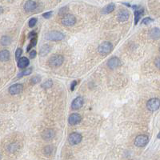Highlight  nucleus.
<instances>
[{
  "label": "nucleus",
  "mask_w": 160,
  "mask_h": 160,
  "mask_svg": "<svg viewBox=\"0 0 160 160\" xmlns=\"http://www.w3.org/2000/svg\"><path fill=\"white\" fill-rule=\"evenodd\" d=\"M64 62V57L61 54H54L48 60V65L51 68H57L60 67Z\"/></svg>",
  "instance_id": "1"
},
{
  "label": "nucleus",
  "mask_w": 160,
  "mask_h": 160,
  "mask_svg": "<svg viewBox=\"0 0 160 160\" xmlns=\"http://www.w3.org/2000/svg\"><path fill=\"white\" fill-rule=\"evenodd\" d=\"M65 38L64 34L58 30H51L45 35V39L50 41H60Z\"/></svg>",
  "instance_id": "2"
},
{
  "label": "nucleus",
  "mask_w": 160,
  "mask_h": 160,
  "mask_svg": "<svg viewBox=\"0 0 160 160\" xmlns=\"http://www.w3.org/2000/svg\"><path fill=\"white\" fill-rule=\"evenodd\" d=\"M113 46L112 44L110 43V42H103L99 46V48H98V51L99 53L101 55H106L108 54L111 50H112Z\"/></svg>",
  "instance_id": "3"
},
{
  "label": "nucleus",
  "mask_w": 160,
  "mask_h": 160,
  "mask_svg": "<svg viewBox=\"0 0 160 160\" xmlns=\"http://www.w3.org/2000/svg\"><path fill=\"white\" fill-rule=\"evenodd\" d=\"M147 108L151 111H156L160 108V99L158 98H152L147 103Z\"/></svg>",
  "instance_id": "4"
},
{
  "label": "nucleus",
  "mask_w": 160,
  "mask_h": 160,
  "mask_svg": "<svg viewBox=\"0 0 160 160\" xmlns=\"http://www.w3.org/2000/svg\"><path fill=\"white\" fill-rule=\"evenodd\" d=\"M149 142V137L146 134H139L134 139V145L138 147H143L147 146Z\"/></svg>",
  "instance_id": "5"
},
{
  "label": "nucleus",
  "mask_w": 160,
  "mask_h": 160,
  "mask_svg": "<svg viewBox=\"0 0 160 160\" xmlns=\"http://www.w3.org/2000/svg\"><path fill=\"white\" fill-rule=\"evenodd\" d=\"M76 23V18L71 14H67L62 19V24L66 26H74Z\"/></svg>",
  "instance_id": "6"
},
{
  "label": "nucleus",
  "mask_w": 160,
  "mask_h": 160,
  "mask_svg": "<svg viewBox=\"0 0 160 160\" xmlns=\"http://www.w3.org/2000/svg\"><path fill=\"white\" fill-rule=\"evenodd\" d=\"M82 139V137L81 135V134L77 133V132H73L68 137V142H69V143L71 146L77 145V144L80 143Z\"/></svg>",
  "instance_id": "7"
},
{
  "label": "nucleus",
  "mask_w": 160,
  "mask_h": 160,
  "mask_svg": "<svg viewBox=\"0 0 160 160\" xmlns=\"http://www.w3.org/2000/svg\"><path fill=\"white\" fill-rule=\"evenodd\" d=\"M23 90V86L21 83H16V84L12 85L8 89L9 93L11 94V95H19L22 92Z\"/></svg>",
  "instance_id": "8"
},
{
  "label": "nucleus",
  "mask_w": 160,
  "mask_h": 160,
  "mask_svg": "<svg viewBox=\"0 0 160 160\" xmlns=\"http://www.w3.org/2000/svg\"><path fill=\"white\" fill-rule=\"evenodd\" d=\"M121 65V61L118 57H112L107 62V67L111 70H115Z\"/></svg>",
  "instance_id": "9"
},
{
  "label": "nucleus",
  "mask_w": 160,
  "mask_h": 160,
  "mask_svg": "<svg viewBox=\"0 0 160 160\" xmlns=\"http://www.w3.org/2000/svg\"><path fill=\"white\" fill-rule=\"evenodd\" d=\"M55 136V132L53 129H46L42 133V138L45 141H50Z\"/></svg>",
  "instance_id": "10"
},
{
  "label": "nucleus",
  "mask_w": 160,
  "mask_h": 160,
  "mask_svg": "<svg viewBox=\"0 0 160 160\" xmlns=\"http://www.w3.org/2000/svg\"><path fill=\"white\" fill-rule=\"evenodd\" d=\"M132 7L135 10V11H134V24L137 25L138 21L140 20L141 17L143 16L144 10H143V8L139 7V6H133Z\"/></svg>",
  "instance_id": "11"
},
{
  "label": "nucleus",
  "mask_w": 160,
  "mask_h": 160,
  "mask_svg": "<svg viewBox=\"0 0 160 160\" xmlns=\"http://www.w3.org/2000/svg\"><path fill=\"white\" fill-rule=\"evenodd\" d=\"M83 103H84L83 98L81 97V96H78V97L75 98V99L72 101L71 108L73 109V110H78V109H80L83 106Z\"/></svg>",
  "instance_id": "12"
},
{
  "label": "nucleus",
  "mask_w": 160,
  "mask_h": 160,
  "mask_svg": "<svg viewBox=\"0 0 160 160\" xmlns=\"http://www.w3.org/2000/svg\"><path fill=\"white\" fill-rule=\"evenodd\" d=\"M38 7L37 2L35 1H26L24 4V10L26 12H31L36 10V8Z\"/></svg>",
  "instance_id": "13"
},
{
  "label": "nucleus",
  "mask_w": 160,
  "mask_h": 160,
  "mask_svg": "<svg viewBox=\"0 0 160 160\" xmlns=\"http://www.w3.org/2000/svg\"><path fill=\"white\" fill-rule=\"evenodd\" d=\"M82 120V117L81 115L77 114V113H74L70 115L69 118H68V122H69L70 125H76L78 124V123H80Z\"/></svg>",
  "instance_id": "14"
},
{
  "label": "nucleus",
  "mask_w": 160,
  "mask_h": 160,
  "mask_svg": "<svg viewBox=\"0 0 160 160\" xmlns=\"http://www.w3.org/2000/svg\"><path fill=\"white\" fill-rule=\"evenodd\" d=\"M129 17H130V13L127 10H125V9L119 11V14H118V19L120 22H125V21L128 20Z\"/></svg>",
  "instance_id": "15"
},
{
  "label": "nucleus",
  "mask_w": 160,
  "mask_h": 160,
  "mask_svg": "<svg viewBox=\"0 0 160 160\" xmlns=\"http://www.w3.org/2000/svg\"><path fill=\"white\" fill-rule=\"evenodd\" d=\"M150 38L154 40H158L160 39V29L158 27H153L150 30Z\"/></svg>",
  "instance_id": "16"
},
{
  "label": "nucleus",
  "mask_w": 160,
  "mask_h": 160,
  "mask_svg": "<svg viewBox=\"0 0 160 160\" xmlns=\"http://www.w3.org/2000/svg\"><path fill=\"white\" fill-rule=\"evenodd\" d=\"M30 64V61L26 57H22L18 61V67L20 69H24L26 67H28Z\"/></svg>",
  "instance_id": "17"
},
{
  "label": "nucleus",
  "mask_w": 160,
  "mask_h": 160,
  "mask_svg": "<svg viewBox=\"0 0 160 160\" xmlns=\"http://www.w3.org/2000/svg\"><path fill=\"white\" fill-rule=\"evenodd\" d=\"M11 54L9 50H2L0 51V62H7L10 59Z\"/></svg>",
  "instance_id": "18"
},
{
  "label": "nucleus",
  "mask_w": 160,
  "mask_h": 160,
  "mask_svg": "<svg viewBox=\"0 0 160 160\" xmlns=\"http://www.w3.org/2000/svg\"><path fill=\"white\" fill-rule=\"evenodd\" d=\"M50 50H51V47H50L48 44H44V45H43L41 47V48H40V52H39L40 56H46V55L50 51Z\"/></svg>",
  "instance_id": "19"
},
{
  "label": "nucleus",
  "mask_w": 160,
  "mask_h": 160,
  "mask_svg": "<svg viewBox=\"0 0 160 160\" xmlns=\"http://www.w3.org/2000/svg\"><path fill=\"white\" fill-rule=\"evenodd\" d=\"M115 8V5L114 4V3H109L108 5L105 6V7L102 9L101 12H102L103 14H110L111 13L112 11H114Z\"/></svg>",
  "instance_id": "20"
},
{
  "label": "nucleus",
  "mask_w": 160,
  "mask_h": 160,
  "mask_svg": "<svg viewBox=\"0 0 160 160\" xmlns=\"http://www.w3.org/2000/svg\"><path fill=\"white\" fill-rule=\"evenodd\" d=\"M0 43L2 46H8L11 43V37L7 36V35H4L2 36L0 39Z\"/></svg>",
  "instance_id": "21"
},
{
  "label": "nucleus",
  "mask_w": 160,
  "mask_h": 160,
  "mask_svg": "<svg viewBox=\"0 0 160 160\" xmlns=\"http://www.w3.org/2000/svg\"><path fill=\"white\" fill-rule=\"evenodd\" d=\"M54 147L52 146H47L43 148V154L46 156H50L54 153Z\"/></svg>",
  "instance_id": "22"
},
{
  "label": "nucleus",
  "mask_w": 160,
  "mask_h": 160,
  "mask_svg": "<svg viewBox=\"0 0 160 160\" xmlns=\"http://www.w3.org/2000/svg\"><path fill=\"white\" fill-rule=\"evenodd\" d=\"M31 73H32V68L30 67V68H27V69L22 71L20 72V73L18 75L17 77L18 78H21V77H23V76L29 75H30Z\"/></svg>",
  "instance_id": "23"
},
{
  "label": "nucleus",
  "mask_w": 160,
  "mask_h": 160,
  "mask_svg": "<svg viewBox=\"0 0 160 160\" xmlns=\"http://www.w3.org/2000/svg\"><path fill=\"white\" fill-rule=\"evenodd\" d=\"M52 86H53V81H52L51 79L47 80V81H45L43 83H42L41 84V87L43 89L50 88Z\"/></svg>",
  "instance_id": "24"
},
{
  "label": "nucleus",
  "mask_w": 160,
  "mask_h": 160,
  "mask_svg": "<svg viewBox=\"0 0 160 160\" xmlns=\"http://www.w3.org/2000/svg\"><path fill=\"white\" fill-rule=\"evenodd\" d=\"M37 44V38H35V39H30V43H29L28 47H26V51H29V50L31 49L32 47H34L35 45Z\"/></svg>",
  "instance_id": "25"
},
{
  "label": "nucleus",
  "mask_w": 160,
  "mask_h": 160,
  "mask_svg": "<svg viewBox=\"0 0 160 160\" xmlns=\"http://www.w3.org/2000/svg\"><path fill=\"white\" fill-rule=\"evenodd\" d=\"M30 83L32 85L34 84H37V83H39V82H41V77L39 75L35 76V77H33V78H30Z\"/></svg>",
  "instance_id": "26"
},
{
  "label": "nucleus",
  "mask_w": 160,
  "mask_h": 160,
  "mask_svg": "<svg viewBox=\"0 0 160 160\" xmlns=\"http://www.w3.org/2000/svg\"><path fill=\"white\" fill-rule=\"evenodd\" d=\"M22 53H23V50L21 48H18L17 50H16V51H15V58H16L18 61L21 58Z\"/></svg>",
  "instance_id": "27"
},
{
  "label": "nucleus",
  "mask_w": 160,
  "mask_h": 160,
  "mask_svg": "<svg viewBox=\"0 0 160 160\" xmlns=\"http://www.w3.org/2000/svg\"><path fill=\"white\" fill-rule=\"evenodd\" d=\"M154 21V19H152L150 17H147L145 18V19H143V21H142V23L144 24V25H148V24H150L151 23H152Z\"/></svg>",
  "instance_id": "28"
},
{
  "label": "nucleus",
  "mask_w": 160,
  "mask_h": 160,
  "mask_svg": "<svg viewBox=\"0 0 160 160\" xmlns=\"http://www.w3.org/2000/svg\"><path fill=\"white\" fill-rule=\"evenodd\" d=\"M37 23V19L36 18H32V19H30L29 20L28 25L30 27H33L34 26H35V24Z\"/></svg>",
  "instance_id": "29"
},
{
  "label": "nucleus",
  "mask_w": 160,
  "mask_h": 160,
  "mask_svg": "<svg viewBox=\"0 0 160 160\" xmlns=\"http://www.w3.org/2000/svg\"><path fill=\"white\" fill-rule=\"evenodd\" d=\"M67 11H68V7H62V8L59 10V11H58V15H63V14H66L67 12Z\"/></svg>",
  "instance_id": "30"
},
{
  "label": "nucleus",
  "mask_w": 160,
  "mask_h": 160,
  "mask_svg": "<svg viewBox=\"0 0 160 160\" xmlns=\"http://www.w3.org/2000/svg\"><path fill=\"white\" fill-rule=\"evenodd\" d=\"M155 67L160 71V56L157 57V58H155Z\"/></svg>",
  "instance_id": "31"
},
{
  "label": "nucleus",
  "mask_w": 160,
  "mask_h": 160,
  "mask_svg": "<svg viewBox=\"0 0 160 160\" xmlns=\"http://www.w3.org/2000/svg\"><path fill=\"white\" fill-rule=\"evenodd\" d=\"M29 39H35V38H37V33L35 32V31H31V32L28 35Z\"/></svg>",
  "instance_id": "32"
},
{
  "label": "nucleus",
  "mask_w": 160,
  "mask_h": 160,
  "mask_svg": "<svg viewBox=\"0 0 160 160\" xmlns=\"http://www.w3.org/2000/svg\"><path fill=\"white\" fill-rule=\"evenodd\" d=\"M52 15V11H49V12H47V13H44L43 15V18H45V19H50V17H51Z\"/></svg>",
  "instance_id": "33"
},
{
  "label": "nucleus",
  "mask_w": 160,
  "mask_h": 160,
  "mask_svg": "<svg viewBox=\"0 0 160 160\" xmlns=\"http://www.w3.org/2000/svg\"><path fill=\"white\" fill-rule=\"evenodd\" d=\"M36 54H37L36 50H31V51H30V58H35V56H36Z\"/></svg>",
  "instance_id": "34"
},
{
  "label": "nucleus",
  "mask_w": 160,
  "mask_h": 160,
  "mask_svg": "<svg viewBox=\"0 0 160 160\" xmlns=\"http://www.w3.org/2000/svg\"><path fill=\"white\" fill-rule=\"evenodd\" d=\"M76 85H77V81H75H75H73V82H72L71 86V91H73L74 90H75V87H76Z\"/></svg>",
  "instance_id": "35"
},
{
  "label": "nucleus",
  "mask_w": 160,
  "mask_h": 160,
  "mask_svg": "<svg viewBox=\"0 0 160 160\" xmlns=\"http://www.w3.org/2000/svg\"><path fill=\"white\" fill-rule=\"evenodd\" d=\"M2 13H3V8H2V7L0 6V15H1V14H2Z\"/></svg>",
  "instance_id": "36"
},
{
  "label": "nucleus",
  "mask_w": 160,
  "mask_h": 160,
  "mask_svg": "<svg viewBox=\"0 0 160 160\" xmlns=\"http://www.w3.org/2000/svg\"><path fill=\"white\" fill-rule=\"evenodd\" d=\"M157 137H158V138H159V139H160V132H159V133H158V136H157Z\"/></svg>",
  "instance_id": "37"
},
{
  "label": "nucleus",
  "mask_w": 160,
  "mask_h": 160,
  "mask_svg": "<svg viewBox=\"0 0 160 160\" xmlns=\"http://www.w3.org/2000/svg\"><path fill=\"white\" fill-rule=\"evenodd\" d=\"M1 158H2V155H1V154H0V160H1Z\"/></svg>",
  "instance_id": "38"
},
{
  "label": "nucleus",
  "mask_w": 160,
  "mask_h": 160,
  "mask_svg": "<svg viewBox=\"0 0 160 160\" xmlns=\"http://www.w3.org/2000/svg\"><path fill=\"white\" fill-rule=\"evenodd\" d=\"M159 52H160V47H159Z\"/></svg>",
  "instance_id": "39"
}]
</instances>
